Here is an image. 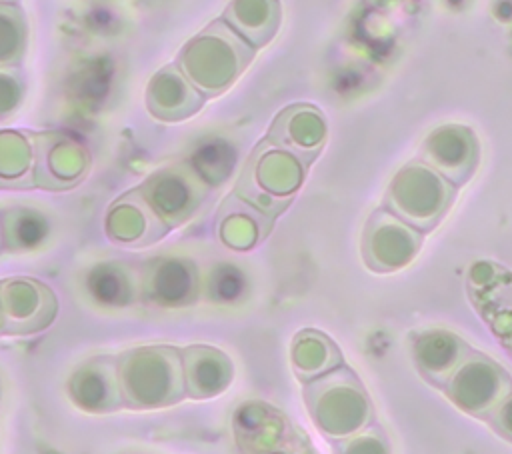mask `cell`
Masks as SVG:
<instances>
[{
	"label": "cell",
	"mask_w": 512,
	"mask_h": 454,
	"mask_svg": "<svg viewBox=\"0 0 512 454\" xmlns=\"http://www.w3.org/2000/svg\"><path fill=\"white\" fill-rule=\"evenodd\" d=\"M124 404L134 410H158L186 396L180 348L144 344L116 356Z\"/></svg>",
	"instance_id": "obj_1"
},
{
	"label": "cell",
	"mask_w": 512,
	"mask_h": 454,
	"mask_svg": "<svg viewBox=\"0 0 512 454\" xmlns=\"http://www.w3.org/2000/svg\"><path fill=\"white\" fill-rule=\"evenodd\" d=\"M254 52L224 20H216L182 46L176 66L204 98H214L240 78Z\"/></svg>",
	"instance_id": "obj_2"
},
{
	"label": "cell",
	"mask_w": 512,
	"mask_h": 454,
	"mask_svg": "<svg viewBox=\"0 0 512 454\" xmlns=\"http://www.w3.org/2000/svg\"><path fill=\"white\" fill-rule=\"evenodd\" d=\"M310 420L326 440H342L374 422L372 400L348 366H338L302 386Z\"/></svg>",
	"instance_id": "obj_3"
},
{
	"label": "cell",
	"mask_w": 512,
	"mask_h": 454,
	"mask_svg": "<svg viewBox=\"0 0 512 454\" xmlns=\"http://www.w3.org/2000/svg\"><path fill=\"white\" fill-rule=\"evenodd\" d=\"M308 164L268 138L250 152L234 194L270 218L282 214L306 178Z\"/></svg>",
	"instance_id": "obj_4"
},
{
	"label": "cell",
	"mask_w": 512,
	"mask_h": 454,
	"mask_svg": "<svg viewBox=\"0 0 512 454\" xmlns=\"http://www.w3.org/2000/svg\"><path fill=\"white\" fill-rule=\"evenodd\" d=\"M458 188L420 158L404 164L384 192V208L420 232L434 230L450 212Z\"/></svg>",
	"instance_id": "obj_5"
},
{
	"label": "cell",
	"mask_w": 512,
	"mask_h": 454,
	"mask_svg": "<svg viewBox=\"0 0 512 454\" xmlns=\"http://www.w3.org/2000/svg\"><path fill=\"white\" fill-rule=\"evenodd\" d=\"M210 184L190 162H174L152 172L138 190L158 218L172 230L188 222L208 196Z\"/></svg>",
	"instance_id": "obj_6"
},
{
	"label": "cell",
	"mask_w": 512,
	"mask_h": 454,
	"mask_svg": "<svg viewBox=\"0 0 512 454\" xmlns=\"http://www.w3.org/2000/svg\"><path fill=\"white\" fill-rule=\"evenodd\" d=\"M442 390L458 410L486 420L512 392V376L494 358L470 350Z\"/></svg>",
	"instance_id": "obj_7"
},
{
	"label": "cell",
	"mask_w": 512,
	"mask_h": 454,
	"mask_svg": "<svg viewBox=\"0 0 512 454\" xmlns=\"http://www.w3.org/2000/svg\"><path fill=\"white\" fill-rule=\"evenodd\" d=\"M424 242V232L416 230L388 208L374 210L362 228L360 252L364 264L378 274H390L414 262Z\"/></svg>",
	"instance_id": "obj_8"
},
{
	"label": "cell",
	"mask_w": 512,
	"mask_h": 454,
	"mask_svg": "<svg viewBox=\"0 0 512 454\" xmlns=\"http://www.w3.org/2000/svg\"><path fill=\"white\" fill-rule=\"evenodd\" d=\"M34 138V186L62 192L78 186L90 172L88 146L66 132H32Z\"/></svg>",
	"instance_id": "obj_9"
},
{
	"label": "cell",
	"mask_w": 512,
	"mask_h": 454,
	"mask_svg": "<svg viewBox=\"0 0 512 454\" xmlns=\"http://www.w3.org/2000/svg\"><path fill=\"white\" fill-rule=\"evenodd\" d=\"M0 304L4 334L28 336L46 330L58 314V298L52 288L30 276L0 280Z\"/></svg>",
	"instance_id": "obj_10"
},
{
	"label": "cell",
	"mask_w": 512,
	"mask_h": 454,
	"mask_svg": "<svg viewBox=\"0 0 512 454\" xmlns=\"http://www.w3.org/2000/svg\"><path fill=\"white\" fill-rule=\"evenodd\" d=\"M420 160L458 188L480 164V142L466 124H440L422 140Z\"/></svg>",
	"instance_id": "obj_11"
},
{
	"label": "cell",
	"mask_w": 512,
	"mask_h": 454,
	"mask_svg": "<svg viewBox=\"0 0 512 454\" xmlns=\"http://www.w3.org/2000/svg\"><path fill=\"white\" fill-rule=\"evenodd\" d=\"M142 298L158 308H184L200 296V274L192 260L158 256L140 270Z\"/></svg>",
	"instance_id": "obj_12"
},
{
	"label": "cell",
	"mask_w": 512,
	"mask_h": 454,
	"mask_svg": "<svg viewBox=\"0 0 512 454\" xmlns=\"http://www.w3.org/2000/svg\"><path fill=\"white\" fill-rule=\"evenodd\" d=\"M168 230L138 188L116 198L104 214L106 238L120 248H146L162 240Z\"/></svg>",
	"instance_id": "obj_13"
},
{
	"label": "cell",
	"mask_w": 512,
	"mask_h": 454,
	"mask_svg": "<svg viewBox=\"0 0 512 454\" xmlns=\"http://www.w3.org/2000/svg\"><path fill=\"white\" fill-rule=\"evenodd\" d=\"M68 400L82 412L108 414L124 404L114 356H94L80 362L66 380Z\"/></svg>",
	"instance_id": "obj_14"
},
{
	"label": "cell",
	"mask_w": 512,
	"mask_h": 454,
	"mask_svg": "<svg viewBox=\"0 0 512 454\" xmlns=\"http://www.w3.org/2000/svg\"><path fill=\"white\" fill-rule=\"evenodd\" d=\"M266 138L310 166L326 144L328 124L318 106L296 102L276 114Z\"/></svg>",
	"instance_id": "obj_15"
},
{
	"label": "cell",
	"mask_w": 512,
	"mask_h": 454,
	"mask_svg": "<svg viewBox=\"0 0 512 454\" xmlns=\"http://www.w3.org/2000/svg\"><path fill=\"white\" fill-rule=\"evenodd\" d=\"M412 362L432 386L444 388L456 368L470 354V344L446 328H426L412 336Z\"/></svg>",
	"instance_id": "obj_16"
},
{
	"label": "cell",
	"mask_w": 512,
	"mask_h": 454,
	"mask_svg": "<svg viewBox=\"0 0 512 454\" xmlns=\"http://www.w3.org/2000/svg\"><path fill=\"white\" fill-rule=\"evenodd\" d=\"M232 428L244 454H278L290 438V426L282 412L256 400L238 406Z\"/></svg>",
	"instance_id": "obj_17"
},
{
	"label": "cell",
	"mask_w": 512,
	"mask_h": 454,
	"mask_svg": "<svg viewBox=\"0 0 512 454\" xmlns=\"http://www.w3.org/2000/svg\"><path fill=\"white\" fill-rule=\"evenodd\" d=\"M204 100L176 64L160 68L146 84V108L160 122H182L194 116Z\"/></svg>",
	"instance_id": "obj_18"
},
{
	"label": "cell",
	"mask_w": 512,
	"mask_h": 454,
	"mask_svg": "<svg viewBox=\"0 0 512 454\" xmlns=\"http://www.w3.org/2000/svg\"><path fill=\"white\" fill-rule=\"evenodd\" d=\"M186 396L208 400L224 394L234 382V364L226 352L208 344L180 348Z\"/></svg>",
	"instance_id": "obj_19"
},
{
	"label": "cell",
	"mask_w": 512,
	"mask_h": 454,
	"mask_svg": "<svg viewBox=\"0 0 512 454\" xmlns=\"http://www.w3.org/2000/svg\"><path fill=\"white\" fill-rule=\"evenodd\" d=\"M272 224L274 218L266 216L232 192L220 204L214 230L222 246L236 252H246L256 248L268 236Z\"/></svg>",
	"instance_id": "obj_20"
},
{
	"label": "cell",
	"mask_w": 512,
	"mask_h": 454,
	"mask_svg": "<svg viewBox=\"0 0 512 454\" xmlns=\"http://www.w3.org/2000/svg\"><path fill=\"white\" fill-rule=\"evenodd\" d=\"M84 290L102 308H128L142 298V280L130 264L98 262L86 272Z\"/></svg>",
	"instance_id": "obj_21"
},
{
	"label": "cell",
	"mask_w": 512,
	"mask_h": 454,
	"mask_svg": "<svg viewBox=\"0 0 512 454\" xmlns=\"http://www.w3.org/2000/svg\"><path fill=\"white\" fill-rule=\"evenodd\" d=\"M222 20L254 50L266 46L282 22L280 0H230Z\"/></svg>",
	"instance_id": "obj_22"
},
{
	"label": "cell",
	"mask_w": 512,
	"mask_h": 454,
	"mask_svg": "<svg viewBox=\"0 0 512 454\" xmlns=\"http://www.w3.org/2000/svg\"><path fill=\"white\" fill-rule=\"evenodd\" d=\"M290 364L296 378L304 384L342 366V352L324 332L304 328L292 338Z\"/></svg>",
	"instance_id": "obj_23"
},
{
	"label": "cell",
	"mask_w": 512,
	"mask_h": 454,
	"mask_svg": "<svg viewBox=\"0 0 512 454\" xmlns=\"http://www.w3.org/2000/svg\"><path fill=\"white\" fill-rule=\"evenodd\" d=\"M4 248L10 252H34L52 236V220L32 206H12L0 212Z\"/></svg>",
	"instance_id": "obj_24"
},
{
	"label": "cell",
	"mask_w": 512,
	"mask_h": 454,
	"mask_svg": "<svg viewBox=\"0 0 512 454\" xmlns=\"http://www.w3.org/2000/svg\"><path fill=\"white\" fill-rule=\"evenodd\" d=\"M34 160L32 132L0 128V190L32 188Z\"/></svg>",
	"instance_id": "obj_25"
},
{
	"label": "cell",
	"mask_w": 512,
	"mask_h": 454,
	"mask_svg": "<svg viewBox=\"0 0 512 454\" xmlns=\"http://www.w3.org/2000/svg\"><path fill=\"white\" fill-rule=\"evenodd\" d=\"M28 50V22L16 4H0V68H18Z\"/></svg>",
	"instance_id": "obj_26"
},
{
	"label": "cell",
	"mask_w": 512,
	"mask_h": 454,
	"mask_svg": "<svg viewBox=\"0 0 512 454\" xmlns=\"http://www.w3.org/2000/svg\"><path fill=\"white\" fill-rule=\"evenodd\" d=\"M332 450L334 454H392L390 440L382 426H378L376 422L352 436L334 440Z\"/></svg>",
	"instance_id": "obj_27"
},
{
	"label": "cell",
	"mask_w": 512,
	"mask_h": 454,
	"mask_svg": "<svg viewBox=\"0 0 512 454\" xmlns=\"http://www.w3.org/2000/svg\"><path fill=\"white\" fill-rule=\"evenodd\" d=\"M26 98V82L18 68H0V120L12 118Z\"/></svg>",
	"instance_id": "obj_28"
},
{
	"label": "cell",
	"mask_w": 512,
	"mask_h": 454,
	"mask_svg": "<svg viewBox=\"0 0 512 454\" xmlns=\"http://www.w3.org/2000/svg\"><path fill=\"white\" fill-rule=\"evenodd\" d=\"M244 276L232 268V266H222L218 272H214L212 282H210V294L214 300L220 302H232L240 298L244 292Z\"/></svg>",
	"instance_id": "obj_29"
},
{
	"label": "cell",
	"mask_w": 512,
	"mask_h": 454,
	"mask_svg": "<svg viewBox=\"0 0 512 454\" xmlns=\"http://www.w3.org/2000/svg\"><path fill=\"white\" fill-rule=\"evenodd\" d=\"M486 422L498 436L512 442V392L494 408Z\"/></svg>",
	"instance_id": "obj_30"
},
{
	"label": "cell",
	"mask_w": 512,
	"mask_h": 454,
	"mask_svg": "<svg viewBox=\"0 0 512 454\" xmlns=\"http://www.w3.org/2000/svg\"><path fill=\"white\" fill-rule=\"evenodd\" d=\"M0 334H4V318H2V304H0Z\"/></svg>",
	"instance_id": "obj_31"
},
{
	"label": "cell",
	"mask_w": 512,
	"mask_h": 454,
	"mask_svg": "<svg viewBox=\"0 0 512 454\" xmlns=\"http://www.w3.org/2000/svg\"><path fill=\"white\" fill-rule=\"evenodd\" d=\"M4 248V240H2V222H0V250Z\"/></svg>",
	"instance_id": "obj_32"
},
{
	"label": "cell",
	"mask_w": 512,
	"mask_h": 454,
	"mask_svg": "<svg viewBox=\"0 0 512 454\" xmlns=\"http://www.w3.org/2000/svg\"><path fill=\"white\" fill-rule=\"evenodd\" d=\"M16 0H0V4H14Z\"/></svg>",
	"instance_id": "obj_33"
},
{
	"label": "cell",
	"mask_w": 512,
	"mask_h": 454,
	"mask_svg": "<svg viewBox=\"0 0 512 454\" xmlns=\"http://www.w3.org/2000/svg\"><path fill=\"white\" fill-rule=\"evenodd\" d=\"M0 396H2V382H0Z\"/></svg>",
	"instance_id": "obj_34"
},
{
	"label": "cell",
	"mask_w": 512,
	"mask_h": 454,
	"mask_svg": "<svg viewBox=\"0 0 512 454\" xmlns=\"http://www.w3.org/2000/svg\"><path fill=\"white\" fill-rule=\"evenodd\" d=\"M278 454H286V452H278Z\"/></svg>",
	"instance_id": "obj_35"
}]
</instances>
